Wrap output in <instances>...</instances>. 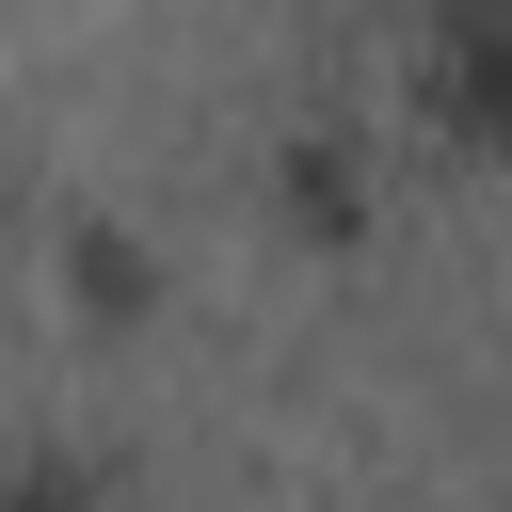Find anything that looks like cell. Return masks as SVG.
<instances>
[{"instance_id":"6da1fadb","label":"cell","mask_w":512,"mask_h":512,"mask_svg":"<svg viewBox=\"0 0 512 512\" xmlns=\"http://www.w3.org/2000/svg\"><path fill=\"white\" fill-rule=\"evenodd\" d=\"M416 96H432L448 144L512 160V0H432V32H416Z\"/></svg>"},{"instance_id":"7a4b0ae2","label":"cell","mask_w":512,"mask_h":512,"mask_svg":"<svg viewBox=\"0 0 512 512\" xmlns=\"http://www.w3.org/2000/svg\"><path fill=\"white\" fill-rule=\"evenodd\" d=\"M0 512H96L80 464H0Z\"/></svg>"}]
</instances>
